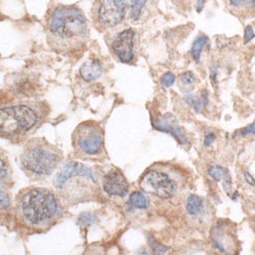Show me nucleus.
Returning <instances> with one entry per match:
<instances>
[{"instance_id": "423d86ee", "label": "nucleus", "mask_w": 255, "mask_h": 255, "mask_svg": "<svg viewBox=\"0 0 255 255\" xmlns=\"http://www.w3.org/2000/svg\"><path fill=\"white\" fill-rule=\"evenodd\" d=\"M74 149L84 156H94L101 153L104 142L103 128L97 123L81 124L72 135Z\"/></svg>"}, {"instance_id": "f03ea898", "label": "nucleus", "mask_w": 255, "mask_h": 255, "mask_svg": "<svg viewBox=\"0 0 255 255\" xmlns=\"http://www.w3.org/2000/svg\"><path fill=\"white\" fill-rule=\"evenodd\" d=\"M54 187L70 204L91 200L97 194V179L92 169L80 162H67L54 176Z\"/></svg>"}, {"instance_id": "f257e3e1", "label": "nucleus", "mask_w": 255, "mask_h": 255, "mask_svg": "<svg viewBox=\"0 0 255 255\" xmlns=\"http://www.w3.org/2000/svg\"><path fill=\"white\" fill-rule=\"evenodd\" d=\"M88 26L84 13L74 6H58L48 21L47 41L58 53H73L84 47Z\"/></svg>"}, {"instance_id": "7ed1b4c3", "label": "nucleus", "mask_w": 255, "mask_h": 255, "mask_svg": "<svg viewBox=\"0 0 255 255\" xmlns=\"http://www.w3.org/2000/svg\"><path fill=\"white\" fill-rule=\"evenodd\" d=\"M58 208L55 195L45 188H29L19 199V213L22 220L33 226L53 219L58 213Z\"/></svg>"}, {"instance_id": "f3484780", "label": "nucleus", "mask_w": 255, "mask_h": 255, "mask_svg": "<svg viewBox=\"0 0 255 255\" xmlns=\"http://www.w3.org/2000/svg\"><path fill=\"white\" fill-rule=\"evenodd\" d=\"M185 101L187 103L189 106L192 107L193 110L197 113H200L202 110L207 106L208 104V93L207 91H202L200 96L197 97L194 94H188V96H185Z\"/></svg>"}, {"instance_id": "7c9ffc66", "label": "nucleus", "mask_w": 255, "mask_h": 255, "mask_svg": "<svg viewBox=\"0 0 255 255\" xmlns=\"http://www.w3.org/2000/svg\"><path fill=\"white\" fill-rule=\"evenodd\" d=\"M244 176H245V180H246V182H247L248 185L255 186V179L250 174V173L245 172V173H244Z\"/></svg>"}, {"instance_id": "6ab92c4d", "label": "nucleus", "mask_w": 255, "mask_h": 255, "mask_svg": "<svg viewBox=\"0 0 255 255\" xmlns=\"http://www.w3.org/2000/svg\"><path fill=\"white\" fill-rule=\"evenodd\" d=\"M230 6L237 11L255 13V0H230Z\"/></svg>"}, {"instance_id": "c756f323", "label": "nucleus", "mask_w": 255, "mask_h": 255, "mask_svg": "<svg viewBox=\"0 0 255 255\" xmlns=\"http://www.w3.org/2000/svg\"><path fill=\"white\" fill-rule=\"evenodd\" d=\"M217 68H212V72H211V80H212V84H213V86L217 88L218 87V80H217Z\"/></svg>"}, {"instance_id": "9b49d317", "label": "nucleus", "mask_w": 255, "mask_h": 255, "mask_svg": "<svg viewBox=\"0 0 255 255\" xmlns=\"http://www.w3.org/2000/svg\"><path fill=\"white\" fill-rule=\"evenodd\" d=\"M133 29H125L117 35L112 42V51L122 63H130L133 60Z\"/></svg>"}, {"instance_id": "4be33fe9", "label": "nucleus", "mask_w": 255, "mask_h": 255, "mask_svg": "<svg viewBox=\"0 0 255 255\" xmlns=\"http://www.w3.org/2000/svg\"><path fill=\"white\" fill-rule=\"evenodd\" d=\"M94 221H97V215H94L91 212H85L79 217V222L83 227H87L92 225Z\"/></svg>"}, {"instance_id": "a211bd4d", "label": "nucleus", "mask_w": 255, "mask_h": 255, "mask_svg": "<svg viewBox=\"0 0 255 255\" xmlns=\"http://www.w3.org/2000/svg\"><path fill=\"white\" fill-rule=\"evenodd\" d=\"M147 206H148V200H147V198L142 194V193L133 192L132 194L129 195L128 205H127V209H128V211L138 208H147Z\"/></svg>"}, {"instance_id": "39448f33", "label": "nucleus", "mask_w": 255, "mask_h": 255, "mask_svg": "<svg viewBox=\"0 0 255 255\" xmlns=\"http://www.w3.org/2000/svg\"><path fill=\"white\" fill-rule=\"evenodd\" d=\"M37 123V113L24 105L4 107L0 110V126L2 134L19 135L33 128Z\"/></svg>"}, {"instance_id": "a878e982", "label": "nucleus", "mask_w": 255, "mask_h": 255, "mask_svg": "<svg viewBox=\"0 0 255 255\" xmlns=\"http://www.w3.org/2000/svg\"><path fill=\"white\" fill-rule=\"evenodd\" d=\"M254 37H255V33H254L253 27H252L251 25L246 26V28H245V35H244L245 44H248L251 40H253Z\"/></svg>"}, {"instance_id": "aec40b11", "label": "nucleus", "mask_w": 255, "mask_h": 255, "mask_svg": "<svg viewBox=\"0 0 255 255\" xmlns=\"http://www.w3.org/2000/svg\"><path fill=\"white\" fill-rule=\"evenodd\" d=\"M148 0H130V18L133 21H136L140 17L143 6Z\"/></svg>"}, {"instance_id": "2eb2a0df", "label": "nucleus", "mask_w": 255, "mask_h": 255, "mask_svg": "<svg viewBox=\"0 0 255 255\" xmlns=\"http://www.w3.org/2000/svg\"><path fill=\"white\" fill-rule=\"evenodd\" d=\"M205 211V200L199 195L191 194L186 201V212L189 217H198L204 213Z\"/></svg>"}, {"instance_id": "393cba45", "label": "nucleus", "mask_w": 255, "mask_h": 255, "mask_svg": "<svg viewBox=\"0 0 255 255\" xmlns=\"http://www.w3.org/2000/svg\"><path fill=\"white\" fill-rule=\"evenodd\" d=\"M237 134L240 136H246V135H250V134H253V135H255V123L251 124V125H248L247 127H245L244 129L238 130Z\"/></svg>"}, {"instance_id": "dca6fc26", "label": "nucleus", "mask_w": 255, "mask_h": 255, "mask_svg": "<svg viewBox=\"0 0 255 255\" xmlns=\"http://www.w3.org/2000/svg\"><path fill=\"white\" fill-rule=\"evenodd\" d=\"M208 44H209L208 37H207V35L202 34V33L199 34L198 37L195 38V40L193 41L191 51H189V54H191L192 59L197 64L200 63V58H201L202 51H204V48L207 46Z\"/></svg>"}, {"instance_id": "f8f14e48", "label": "nucleus", "mask_w": 255, "mask_h": 255, "mask_svg": "<svg viewBox=\"0 0 255 255\" xmlns=\"http://www.w3.org/2000/svg\"><path fill=\"white\" fill-rule=\"evenodd\" d=\"M103 187L109 195L124 198L128 193L129 186L125 175L118 169H113L104 176Z\"/></svg>"}, {"instance_id": "b1692460", "label": "nucleus", "mask_w": 255, "mask_h": 255, "mask_svg": "<svg viewBox=\"0 0 255 255\" xmlns=\"http://www.w3.org/2000/svg\"><path fill=\"white\" fill-rule=\"evenodd\" d=\"M175 83V76L171 72H167V73H165L163 76L161 77V79H160V84H161L162 87H171L174 85Z\"/></svg>"}, {"instance_id": "1a4fd4ad", "label": "nucleus", "mask_w": 255, "mask_h": 255, "mask_svg": "<svg viewBox=\"0 0 255 255\" xmlns=\"http://www.w3.org/2000/svg\"><path fill=\"white\" fill-rule=\"evenodd\" d=\"M230 224L227 221H220L212 232V241L217 251L224 254L234 253L235 239L230 231Z\"/></svg>"}, {"instance_id": "412c9836", "label": "nucleus", "mask_w": 255, "mask_h": 255, "mask_svg": "<svg viewBox=\"0 0 255 255\" xmlns=\"http://www.w3.org/2000/svg\"><path fill=\"white\" fill-rule=\"evenodd\" d=\"M195 81H197V78L191 71H186L180 74V83L185 85V86H192V85L195 84Z\"/></svg>"}, {"instance_id": "cd10ccee", "label": "nucleus", "mask_w": 255, "mask_h": 255, "mask_svg": "<svg viewBox=\"0 0 255 255\" xmlns=\"http://www.w3.org/2000/svg\"><path fill=\"white\" fill-rule=\"evenodd\" d=\"M0 198H1V211H5L9 205V199L4 191H1V193H0Z\"/></svg>"}, {"instance_id": "6e6552de", "label": "nucleus", "mask_w": 255, "mask_h": 255, "mask_svg": "<svg viewBox=\"0 0 255 255\" xmlns=\"http://www.w3.org/2000/svg\"><path fill=\"white\" fill-rule=\"evenodd\" d=\"M125 0H98L97 19L105 27H114L125 18Z\"/></svg>"}, {"instance_id": "0eeeda50", "label": "nucleus", "mask_w": 255, "mask_h": 255, "mask_svg": "<svg viewBox=\"0 0 255 255\" xmlns=\"http://www.w3.org/2000/svg\"><path fill=\"white\" fill-rule=\"evenodd\" d=\"M140 186L146 193L156 195L161 199H169L176 193L174 180L166 173L159 171H148L143 175Z\"/></svg>"}, {"instance_id": "2f4dec72", "label": "nucleus", "mask_w": 255, "mask_h": 255, "mask_svg": "<svg viewBox=\"0 0 255 255\" xmlns=\"http://www.w3.org/2000/svg\"><path fill=\"white\" fill-rule=\"evenodd\" d=\"M206 0H197V11L201 12L202 8H204Z\"/></svg>"}, {"instance_id": "c85d7f7f", "label": "nucleus", "mask_w": 255, "mask_h": 255, "mask_svg": "<svg viewBox=\"0 0 255 255\" xmlns=\"http://www.w3.org/2000/svg\"><path fill=\"white\" fill-rule=\"evenodd\" d=\"M7 178H8L7 167H6L5 162L1 160V182H2V185H5V180L7 181Z\"/></svg>"}, {"instance_id": "4468645a", "label": "nucleus", "mask_w": 255, "mask_h": 255, "mask_svg": "<svg viewBox=\"0 0 255 255\" xmlns=\"http://www.w3.org/2000/svg\"><path fill=\"white\" fill-rule=\"evenodd\" d=\"M103 73V66L98 60H88L80 67V76L84 80L93 81L100 78Z\"/></svg>"}, {"instance_id": "20e7f679", "label": "nucleus", "mask_w": 255, "mask_h": 255, "mask_svg": "<svg viewBox=\"0 0 255 255\" xmlns=\"http://www.w3.org/2000/svg\"><path fill=\"white\" fill-rule=\"evenodd\" d=\"M63 159L57 147L44 139H33L26 146L21 156L22 166L33 174L50 175Z\"/></svg>"}, {"instance_id": "9d476101", "label": "nucleus", "mask_w": 255, "mask_h": 255, "mask_svg": "<svg viewBox=\"0 0 255 255\" xmlns=\"http://www.w3.org/2000/svg\"><path fill=\"white\" fill-rule=\"evenodd\" d=\"M153 127L155 129L160 130V132L168 133L171 134L173 138L176 139L180 145H185L187 143V135H186V132L182 128L181 126L179 125L176 118L171 113L162 114V116H159L156 122L154 119H152Z\"/></svg>"}, {"instance_id": "ddd939ff", "label": "nucleus", "mask_w": 255, "mask_h": 255, "mask_svg": "<svg viewBox=\"0 0 255 255\" xmlns=\"http://www.w3.org/2000/svg\"><path fill=\"white\" fill-rule=\"evenodd\" d=\"M208 175L217 182H222V187L227 195L232 197V179L230 172L226 168L219 165H212L208 168Z\"/></svg>"}, {"instance_id": "bb28decb", "label": "nucleus", "mask_w": 255, "mask_h": 255, "mask_svg": "<svg viewBox=\"0 0 255 255\" xmlns=\"http://www.w3.org/2000/svg\"><path fill=\"white\" fill-rule=\"evenodd\" d=\"M217 138V135H215L214 132H207L205 135V139H204V146L205 147H209L213 143V141Z\"/></svg>"}, {"instance_id": "5701e85b", "label": "nucleus", "mask_w": 255, "mask_h": 255, "mask_svg": "<svg viewBox=\"0 0 255 255\" xmlns=\"http://www.w3.org/2000/svg\"><path fill=\"white\" fill-rule=\"evenodd\" d=\"M149 246H151V250H153V253L154 254H165L167 253V252L169 251L167 247L162 246V245H160L159 243H156V240H154L151 235H149Z\"/></svg>"}]
</instances>
